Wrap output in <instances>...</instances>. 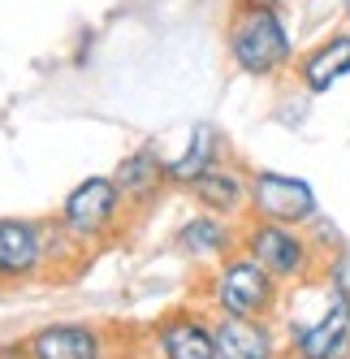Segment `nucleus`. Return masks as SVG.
Segmentation results:
<instances>
[{
	"label": "nucleus",
	"instance_id": "obj_1",
	"mask_svg": "<svg viewBox=\"0 0 350 359\" xmlns=\"http://www.w3.org/2000/svg\"><path fill=\"white\" fill-rule=\"evenodd\" d=\"M230 53L246 74L272 79L294 61V39L286 31V22L277 9L268 5H238L230 22Z\"/></svg>",
	"mask_w": 350,
	"mask_h": 359
},
{
	"label": "nucleus",
	"instance_id": "obj_2",
	"mask_svg": "<svg viewBox=\"0 0 350 359\" xmlns=\"http://www.w3.org/2000/svg\"><path fill=\"white\" fill-rule=\"evenodd\" d=\"M212 299L220 307V316H268L277 307V277H272L255 255H234L216 273Z\"/></svg>",
	"mask_w": 350,
	"mask_h": 359
},
{
	"label": "nucleus",
	"instance_id": "obj_3",
	"mask_svg": "<svg viewBox=\"0 0 350 359\" xmlns=\"http://www.w3.org/2000/svg\"><path fill=\"white\" fill-rule=\"evenodd\" d=\"M242 251L277 277V281H298L312 273V243L298 234V225H281V221H255L242 238Z\"/></svg>",
	"mask_w": 350,
	"mask_h": 359
},
{
	"label": "nucleus",
	"instance_id": "obj_4",
	"mask_svg": "<svg viewBox=\"0 0 350 359\" xmlns=\"http://www.w3.org/2000/svg\"><path fill=\"white\" fill-rule=\"evenodd\" d=\"M251 208L264 221H281V225H307L316 217V191L303 177L290 173H255L251 177Z\"/></svg>",
	"mask_w": 350,
	"mask_h": 359
},
{
	"label": "nucleus",
	"instance_id": "obj_5",
	"mask_svg": "<svg viewBox=\"0 0 350 359\" xmlns=\"http://www.w3.org/2000/svg\"><path fill=\"white\" fill-rule=\"evenodd\" d=\"M117 208H121V191H117L113 177H87V182H78L69 191L65 208H61V221H65V229L74 238L87 243V238H99L113 225Z\"/></svg>",
	"mask_w": 350,
	"mask_h": 359
},
{
	"label": "nucleus",
	"instance_id": "obj_6",
	"mask_svg": "<svg viewBox=\"0 0 350 359\" xmlns=\"http://www.w3.org/2000/svg\"><path fill=\"white\" fill-rule=\"evenodd\" d=\"M290 351L294 359H350V299L333 294L320 320L298 325Z\"/></svg>",
	"mask_w": 350,
	"mask_h": 359
},
{
	"label": "nucleus",
	"instance_id": "obj_7",
	"mask_svg": "<svg viewBox=\"0 0 350 359\" xmlns=\"http://www.w3.org/2000/svg\"><path fill=\"white\" fill-rule=\"evenodd\" d=\"M212 329L220 359H277V338L264 316H220Z\"/></svg>",
	"mask_w": 350,
	"mask_h": 359
},
{
	"label": "nucleus",
	"instance_id": "obj_8",
	"mask_svg": "<svg viewBox=\"0 0 350 359\" xmlns=\"http://www.w3.org/2000/svg\"><path fill=\"white\" fill-rule=\"evenodd\" d=\"M43 260V234L35 221H0V277L18 281Z\"/></svg>",
	"mask_w": 350,
	"mask_h": 359
},
{
	"label": "nucleus",
	"instance_id": "obj_9",
	"mask_svg": "<svg viewBox=\"0 0 350 359\" xmlns=\"http://www.w3.org/2000/svg\"><path fill=\"white\" fill-rule=\"evenodd\" d=\"M31 359H99V333L87 325H43L27 342Z\"/></svg>",
	"mask_w": 350,
	"mask_h": 359
},
{
	"label": "nucleus",
	"instance_id": "obj_10",
	"mask_svg": "<svg viewBox=\"0 0 350 359\" xmlns=\"http://www.w3.org/2000/svg\"><path fill=\"white\" fill-rule=\"evenodd\" d=\"M346 74H350V35H329L298 61V79L312 95H324L329 87H337Z\"/></svg>",
	"mask_w": 350,
	"mask_h": 359
},
{
	"label": "nucleus",
	"instance_id": "obj_11",
	"mask_svg": "<svg viewBox=\"0 0 350 359\" xmlns=\"http://www.w3.org/2000/svg\"><path fill=\"white\" fill-rule=\"evenodd\" d=\"M160 355L164 359H220L216 351V329L195 320V316H169L160 325Z\"/></svg>",
	"mask_w": 350,
	"mask_h": 359
},
{
	"label": "nucleus",
	"instance_id": "obj_12",
	"mask_svg": "<svg viewBox=\"0 0 350 359\" xmlns=\"http://www.w3.org/2000/svg\"><path fill=\"white\" fill-rule=\"evenodd\" d=\"M190 191L216 217H234V212H242L246 203H251V187H246L234 169H220V165H212L208 173H199L190 182Z\"/></svg>",
	"mask_w": 350,
	"mask_h": 359
},
{
	"label": "nucleus",
	"instance_id": "obj_13",
	"mask_svg": "<svg viewBox=\"0 0 350 359\" xmlns=\"http://www.w3.org/2000/svg\"><path fill=\"white\" fill-rule=\"evenodd\" d=\"M164 177H169V165H160L156 151H134V156L121 161V169H117L113 182H117L121 199H130V203H147V199H156V191H160Z\"/></svg>",
	"mask_w": 350,
	"mask_h": 359
},
{
	"label": "nucleus",
	"instance_id": "obj_14",
	"mask_svg": "<svg viewBox=\"0 0 350 359\" xmlns=\"http://www.w3.org/2000/svg\"><path fill=\"white\" fill-rule=\"evenodd\" d=\"M212 165H220V139H216L212 126H195L190 147L169 165V182H195V177L208 173Z\"/></svg>",
	"mask_w": 350,
	"mask_h": 359
},
{
	"label": "nucleus",
	"instance_id": "obj_15",
	"mask_svg": "<svg viewBox=\"0 0 350 359\" xmlns=\"http://www.w3.org/2000/svg\"><path fill=\"white\" fill-rule=\"evenodd\" d=\"M178 243H182V251H186V255H199V260H208V255L230 251V247H234V234H230V225H225L216 212H208V217L186 221Z\"/></svg>",
	"mask_w": 350,
	"mask_h": 359
},
{
	"label": "nucleus",
	"instance_id": "obj_16",
	"mask_svg": "<svg viewBox=\"0 0 350 359\" xmlns=\"http://www.w3.org/2000/svg\"><path fill=\"white\" fill-rule=\"evenodd\" d=\"M329 281H333V294H346V299H350V251L333 255V264H329Z\"/></svg>",
	"mask_w": 350,
	"mask_h": 359
},
{
	"label": "nucleus",
	"instance_id": "obj_17",
	"mask_svg": "<svg viewBox=\"0 0 350 359\" xmlns=\"http://www.w3.org/2000/svg\"><path fill=\"white\" fill-rule=\"evenodd\" d=\"M242 5H268V9H277L281 0H242Z\"/></svg>",
	"mask_w": 350,
	"mask_h": 359
},
{
	"label": "nucleus",
	"instance_id": "obj_18",
	"mask_svg": "<svg viewBox=\"0 0 350 359\" xmlns=\"http://www.w3.org/2000/svg\"><path fill=\"white\" fill-rule=\"evenodd\" d=\"M0 359H22V351H18V346H9V351H0Z\"/></svg>",
	"mask_w": 350,
	"mask_h": 359
},
{
	"label": "nucleus",
	"instance_id": "obj_19",
	"mask_svg": "<svg viewBox=\"0 0 350 359\" xmlns=\"http://www.w3.org/2000/svg\"><path fill=\"white\" fill-rule=\"evenodd\" d=\"M342 5H346V18H350V0H342Z\"/></svg>",
	"mask_w": 350,
	"mask_h": 359
}]
</instances>
